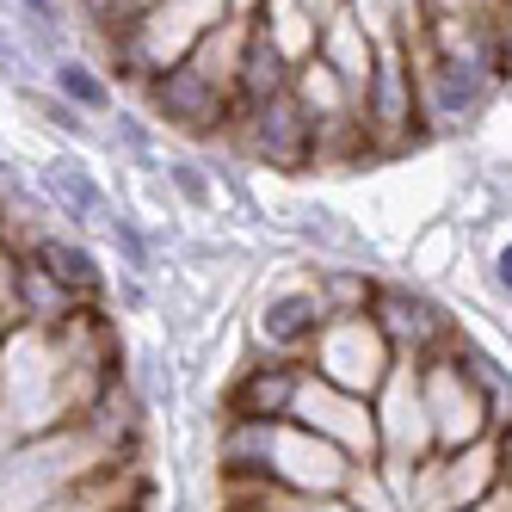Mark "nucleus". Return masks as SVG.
Returning <instances> with one entry per match:
<instances>
[{
    "instance_id": "f257e3e1",
    "label": "nucleus",
    "mask_w": 512,
    "mask_h": 512,
    "mask_svg": "<svg viewBox=\"0 0 512 512\" xmlns=\"http://www.w3.org/2000/svg\"><path fill=\"white\" fill-rule=\"evenodd\" d=\"M118 377H124V340L105 309H87L68 327H7V346H0V457L25 438L87 414V401Z\"/></svg>"
},
{
    "instance_id": "f03ea898",
    "label": "nucleus",
    "mask_w": 512,
    "mask_h": 512,
    "mask_svg": "<svg viewBox=\"0 0 512 512\" xmlns=\"http://www.w3.org/2000/svg\"><path fill=\"white\" fill-rule=\"evenodd\" d=\"M124 463H142V457H118L87 420L50 426V432L25 438V445H13L7 457H0V512L56 506L68 494H81L87 482H99V475L124 469Z\"/></svg>"
},
{
    "instance_id": "7ed1b4c3",
    "label": "nucleus",
    "mask_w": 512,
    "mask_h": 512,
    "mask_svg": "<svg viewBox=\"0 0 512 512\" xmlns=\"http://www.w3.org/2000/svg\"><path fill=\"white\" fill-rule=\"evenodd\" d=\"M229 13H235V0H161V7L142 13L118 44H105V75L142 93L155 75L186 62Z\"/></svg>"
},
{
    "instance_id": "20e7f679",
    "label": "nucleus",
    "mask_w": 512,
    "mask_h": 512,
    "mask_svg": "<svg viewBox=\"0 0 512 512\" xmlns=\"http://www.w3.org/2000/svg\"><path fill=\"white\" fill-rule=\"evenodd\" d=\"M358 130H364V155L371 161H401L432 142V124L420 112V75L408 44H383L377 68L358 93Z\"/></svg>"
},
{
    "instance_id": "39448f33",
    "label": "nucleus",
    "mask_w": 512,
    "mask_h": 512,
    "mask_svg": "<svg viewBox=\"0 0 512 512\" xmlns=\"http://www.w3.org/2000/svg\"><path fill=\"white\" fill-rule=\"evenodd\" d=\"M327 327V303H321V284L315 266H284L260 297L247 303V352H266V358H309L315 334Z\"/></svg>"
},
{
    "instance_id": "423d86ee",
    "label": "nucleus",
    "mask_w": 512,
    "mask_h": 512,
    "mask_svg": "<svg viewBox=\"0 0 512 512\" xmlns=\"http://www.w3.org/2000/svg\"><path fill=\"white\" fill-rule=\"evenodd\" d=\"M420 395H426V420H432V451H469L482 438H494V401L469 377L457 346L420 364Z\"/></svg>"
},
{
    "instance_id": "0eeeda50",
    "label": "nucleus",
    "mask_w": 512,
    "mask_h": 512,
    "mask_svg": "<svg viewBox=\"0 0 512 512\" xmlns=\"http://www.w3.org/2000/svg\"><path fill=\"white\" fill-rule=\"evenodd\" d=\"M303 364L315 377H327L334 389H352L364 401H377V389L395 371V346L383 340V327L371 315H327V327L315 334Z\"/></svg>"
},
{
    "instance_id": "6e6552de",
    "label": "nucleus",
    "mask_w": 512,
    "mask_h": 512,
    "mask_svg": "<svg viewBox=\"0 0 512 512\" xmlns=\"http://www.w3.org/2000/svg\"><path fill=\"white\" fill-rule=\"evenodd\" d=\"M371 321L383 327L395 358H408V364H432L438 352H451L463 340V321L414 278H383L377 303H371Z\"/></svg>"
},
{
    "instance_id": "1a4fd4ad",
    "label": "nucleus",
    "mask_w": 512,
    "mask_h": 512,
    "mask_svg": "<svg viewBox=\"0 0 512 512\" xmlns=\"http://www.w3.org/2000/svg\"><path fill=\"white\" fill-rule=\"evenodd\" d=\"M142 105H149L155 124L192 136V142H216V136H229V124H235V93L216 87L210 75H198L192 62L155 75L149 87H142Z\"/></svg>"
},
{
    "instance_id": "9d476101",
    "label": "nucleus",
    "mask_w": 512,
    "mask_h": 512,
    "mask_svg": "<svg viewBox=\"0 0 512 512\" xmlns=\"http://www.w3.org/2000/svg\"><path fill=\"white\" fill-rule=\"evenodd\" d=\"M500 488V445L482 438L469 451H432L408 475V512H463Z\"/></svg>"
},
{
    "instance_id": "9b49d317",
    "label": "nucleus",
    "mask_w": 512,
    "mask_h": 512,
    "mask_svg": "<svg viewBox=\"0 0 512 512\" xmlns=\"http://www.w3.org/2000/svg\"><path fill=\"white\" fill-rule=\"evenodd\" d=\"M352 475V457L340 445L315 438L309 426L297 420H278L272 438H266V488H284V494H315V500H334Z\"/></svg>"
},
{
    "instance_id": "f8f14e48",
    "label": "nucleus",
    "mask_w": 512,
    "mask_h": 512,
    "mask_svg": "<svg viewBox=\"0 0 512 512\" xmlns=\"http://www.w3.org/2000/svg\"><path fill=\"white\" fill-rule=\"evenodd\" d=\"M290 420L309 426L315 438L340 445L352 463H377V408L352 389H334L327 377H315L303 364V383H297V401H290Z\"/></svg>"
},
{
    "instance_id": "ddd939ff",
    "label": "nucleus",
    "mask_w": 512,
    "mask_h": 512,
    "mask_svg": "<svg viewBox=\"0 0 512 512\" xmlns=\"http://www.w3.org/2000/svg\"><path fill=\"white\" fill-rule=\"evenodd\" d=\"M223 142H235L247 167H272V173L315 167V130H309L303 105L290 99V93L272 99V105H260V112H247V118H235Z\"/></svg>"
},
{
    "instance_id": "4468645a",
    "label": "nucleus",
    "mask_w": 512,
    "mask_h": 512,
    "mask_svg": "<svg viewBox=\"0 0 512 512\" xmlns=\"http://www.w3.org/2000/svg\"><path fill=\"white\" fill-rule=\"evenodd\" d=\"M377 463H426L432 457V420H426V395H420V364L395 358L389 383L377 389Z\"/></svg>"
},
{
    "instance_id": "2eb2a0df",
    "label": "nucleus",
    "mask_w": 512,
    "mask_h": 512,
    "mask_svg": "<svg viewBox=\"0 0 512 512\" xmlns=\"http://www.w3.org/2000/svg\"><path fill=\"white\" fill-rule=\"evenodd\" d=\"M297 383H303V358L247 352L235 364V377L216 389V420H290Z\"/></svg>"
},
{
    "instance_id": "dca6fc26",
    "label": "nucleus",
    "mask_w": 512,
    "mask_h": 512,
    "mask_svg": "<svg viewBox=\"0 0 512 512\" xmlns=\"http://www.w3.org/2000/svg\"><path fill=\"white\" fill-rule=\"evenodd\" d=\"M408 56H414V75H420V112H426L432 136L482 124V112L500 99V81H488V75H469V68H451V62L420 56V50H408Z\"/></svg>"
},
{
    "instance_id": "f3484780",
    "label": "nucleus",
    "mask_w": 512,
    "mask_h": 512,
    "mask_svg": "<svg viewBox=\"0 0 512 512\" xmlns=\"http://www.w3.org/2000/svg\"><path fill=\"white\" fill-rule=\"evenodd\" d=\"M38 192H44L50 216H62L75 235H105V229H112V216H118L112 192L99 186V173L81 155H50L38 167Z\"/></svg>"
},
{
    "instance_id": "a211bd4d",
    "label": "nucleus",
    "mask_w": 512,
    "mask_h": 512,
    "mask_svg": "<svg viewBox=\"0 0 512 512\" xmlns=\"http://www.w3.org/2000/svg\"><path fill=\"white\" fill-rule=\"evenodd\" d=\"M31 260H38L50 278H62L87 309H105V290H112V272L99 266V253L87 247V235H68V229H7Z\"/></svg>"
},
{
    "instance_id": "6ab92c4d",
    "label": "nucleus",
    "mask_w": 512,
    "mask_h": 512,
    "mask_svg": "<svg viewBox=\"0 0 512 512\" xmlns=\"http://www.w3.org/2000/svg\"><path fill=\"white\" fill-rule=\"evenodd\" d=\"M290 99L303 105V118H309V130L315 136H334V130H346V124H358V93L327 68L321 56H309L297 75H290Z\"/></svg>"
},
{
    "instance_id": "aec40b11",
    "label": "nucleus",
    "mask_w": 512,
    "mask_h": 512,
    "mask_svg": "<svg viewBox=\"0 0 512 512\" xmlns=\"http://www.w3.org/2000/svg\"><path fill=\"white\" fill-rule=\"evenodd\" d=\"M247 19H253V38L272 44L290 68H303L321 50V25H315V13L303 7V0H253Z\"/></svg>"
},
{
    "instance_id": "412c9836",
    "label": "nucleus",
    "mask_w": 512,
    "mask_h": 512,
    "mask_svg": "<svg viewBox=\"0 0 512 512\" xmlns=\"http://www.w3.org/2000/svg\"><path fill=\"white\" fill-rule=\"evenodd\" d=\"M377 50H383V44H377L371 31L352 19V7H346L334 25H321V50H315V56L334 68L352 93H364V81H371V68H377Z\"/></svg>"
},
{
    "instance_id": "4be33fe9",
    "label": "nucleus",
    "mask_w": 512,
    "mask_h": 512,
    "mask_svg": "<svg viewBox=\"0 0 512 512\" xmlns=\"http://www.w3.org/2000/svg\"><path fill=\"white\" fill-rule=\"evenodd\" d=\"M315 284H321L327 315H371L383 272L364 260H315Z\"/></svg>"
},
{
    "instance_id": "5701e85b",
    "label": "nucleus",
    "mask_w": 512,
    "mask_h": 512,
    "mask_svg": "<svg viewBox=\"0 0 512 512\" xmlns=\"http://www.w3.org/2000/svg\"><path fill=\"white\" fill-rule=\"evenodd\" d=\"M50 93L68 99V105H75V112H87V118H105V112H112V75H105V68H93V62H81V56H56V62H50Z\"/></svg>"
},
{
    "instance_id": "b1692460",
    "label": "nucleus",
    "mask_w": 512,
    "mask_h": 512,
    "mask_svg": "<svg viewBox=\"0 0 512 512\" xmlns=\"http://www.w3.org/2000/svg\"><path fill=\"white\" fill-rule=\"evenodd\" d=\"M340 500H346L352 512H408V500H401L395 475H389L383 463H352V475H346Z\"/></svg>"
},
{
    "instance_id": "393cba45",
    "label": "nucleus",
    "mask_w": 512,
    "mask_h": 512,
    "mask_svg": "<svg viewBox=\"0 0 512 512\" xmlns=\"http://www.w3.org/2000/svg\"><path fill=\"white\" fill-rule=\"evenodd\" d=\"M161 173H167V186H173V192H179V198H186V204H192V210H204V204H210V198H216V179H210V173H204V167H198V161H167V167H161Z\"/></svg>"
},
{
    "instance_id": "a878e982",
    "label": "nucleus",
    "mask_w": 512,
    "mask_h": 512,
    "mask_svg": "<svg viewBox=\"0 0 512 512\" xmlns=\"http://www.w3.org/2000/svg\"><path fill=\"white\" fill-rule=\"evenodd\" d=\"M488 272H494V290L512 303V241H500V247H494V266H488Z\"/></svg>"
},
{
    "instance_id": "bb28decb",
    "label": "nucleus",
    "mask_w": 512,
    "mask_h": 512,
    "mask_svg": "<svg viewBox=\"0 0 512 512\" xmlns=\"http://www.w3.org/2000/svg\"><path fill=\"white\" fill-rule=\"evenodd\" d=\"M303 7L315 13V25H334V19H340V13L352 7V0H303Z\"/></svg>"
},
{
    "instance_id": "cd10ccee",
    "label": "nucleus",
    "mask_w": 512,
    "mask_h": 512,
    "mask_svg": "<svg viewBox=\"0 0 512 512\" xmlns=\"http://www.w3.org/2000/svg\"><path fill=\"white\" fill-rule=\"evenodd\" d=\"M463 512H512V488L500 482V488H494L488 500H475V506H463Z\"/></svg>"
},
{
    "instance_id": "c85d7f7f",
    "label": "nucleus",
    "mask_w": 512,
    "mask_h": 512,
    "mask_svg": "<svg viewBox=\"0 0 512 512\" xmlns=\"http://www.w3.org/2000/svg\"><path fill=\"white\" fill-rule=\"evenodd\" d=\"M7 327H13V321H7V315H0V346H7Z\"/></svg>"
},
{
    "instance_id": "c756f323",
    "label": "nucleus",
    "mask_w": 512,
    "mask_h": 512,
    "mask_svg": "<svg viewBox=\"0 0 512 512\" xmlns=\"http://www.w3.org/2000/svg\"><path fill=\"white\" fill-rule=\"evenodd\" d=\"M500 93H506V99H512V81H506V87H500Z\"/></svg>"
},
{
    "instance_id": "7c9ffc66",
    "label": "nucleus",
    "mask_w": 512,
    "mask_h": 512,
    "mask_svg": "<svg viewBox=\"0 0 512 512\" xmlns=\"http://www.w3.org/2000/svg\"><path fill=\"white\" fill-rule=\"evenodd\" d=\"M506 7H512V0H506Z\"/></svg>"
}]
</instances>
